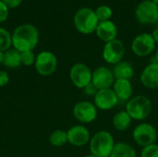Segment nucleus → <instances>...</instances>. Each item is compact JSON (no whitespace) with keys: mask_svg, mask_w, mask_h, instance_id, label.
Instances as JSON below:
<instances>
[{"mask_svg":"<svg viewBox=\"0 0 158 157\" xmlns=\"http://www.w3.org/2000/svg\"><path fill=\"white\" fill-rule=\"evenodd\" d=\"M11 35L13 48L20 53L32 51L39 41L38 30L31 24H22L18 26Z\"/></svg>","mask_w":158,"mask_h":157,"instance_id":"nucleus-1","label":"nucleus"},{"mask_svg":"<svg viewBox=\"0 0 158 157\" xmlns=\"http://www.w3.org/2000/svg\"><path fill=\"white\" fill-rule=\"evenodd\" d=\"M115 145L113 135L106 130L97 131L91 137L89 142L90 152L96 157H110Z\"/></svg>","mask_w":158,"mask_h":157,"instance_id":"nucleus-2","label":"nucleus"},{"mask_svg":"<svg viewBox=\"0 0 158 157\" xmlns=\"http://www.w3.org/2000/svg\"><path fill=\"white\" fill-rule=\"evenodd\" d=\"M152 101L145 95L139 94L131 98L126 104L125 111L130 115L132 120L143 121L152 113Z\"/></svg>","mask_w":158,"mask_h":157,"instance_id":"nucleus-3","label":"nucleus"},{"mask_svg":"<svg viewBox=\"0 0 158 157\" xmlns=\"http://www.w3.org/2000/svg\"><path fill=\"white\" fill-rule=\"evenodd\" d=\"M76 30L82 34H91L95 32L99 24V20L95 15V11L89 7L79 9L73 18Z\"/></svg>","mask_w":158,"mask_h":157,"instance_id":"nucleus-4","label":"nucleus"},{"mask_svg":"<svg viewBox=\"0 0 158 157\" xmlns=\"http://www.w3.org/2000/svg\"><path fill=\"white\" fill-rule=\"evenodd\" d=\"M133 141L141 147H146L156 143L158 133L155 126L150 123L143 122L137 125L132 131Z\"/></svg>","mask_w":158,"mask_h":157,"instance_id":"nucleus-5","label":"nucleus"},{"mask_svg":"<svg viewBox=\"0 0 158 157\" xmlns=\"http://www.w3.org/2000/svg\"><path fill=\"white\" fill-rule=\"evenodd\" d=\"M137 20L144 25L154 24L158 21V5L153 0L142 1L135 9Z\"/></svg>","mask_w":158,"mask_h":157,"instance_id":"nucleus-6","label":"nucleus"},{"mask_svg":"<svg viewBox=\"0 0 158 157\" xmlns=\"http://www.w3.org/2000/svg\"><path fill=\"white\" fill-rule=\"evenodd\" d=\"M34 67L38 74L44 77L51 76L57 68V58L50 51H43L36 56Z\"/></svg>","mask_w":158,"mask_h":157,"instance_id":"nucleus-7","label":"nucleus"},{"mask_svg":"<svg viewBox=\"0 0 158 157\" xmlns=\"http://www.w3.org/2000/svg\"><path fill=\"white\" fill-rule=\"evenodd\" d=\"M72 113L75 119H77L80 123L90 124L97 118L98 109L92 102L81 101L75 104Z\"/></svg>","mask_w":158,"mask_h":157,"instance_id":"nucleus-8","label":"nucleus"},{"mask_svg":"<svg viewBox=\"0 0 158 157\" xmlns=\"http://www.w3.org/2000/svg\"><path fill=\"white\" fill-rule=\"evenodd\" d=\"M156 42L152 33L143 32L137 35L131 42V51L140 57L150 56L156 49Z\"/></svg>","mask_w":158,"mask_h":157,"instance_id":"nucleus-9","label":"nucleus"},{"mask_svg":"<svg viewBox=\"0 0 158 157\" xmlns=\"http://www.w3.org/2000/svg\"><path fill=\"white\" fill-rule=\"evenodd\" d=\"M92 69L83 63L74 64L69 70V79L72 84L79 89H84L92 82Z\"/></svg>","mask_w":158,"mask_h":157,"instance_id":"nucleus-10","label":"nucleus"},{"mask_svg":"<svg viewBox=\"0 0 158 157\" xmlns=\"http://www.w3.org/2000/svg\"><path fill=\"white\" fill-rule=\"evenodd\" d=\"M125 55L124 43L118 40L115 39L108 43H106L103 48L102 56L104 60L111 65H116L122 61Z\"/></svg>","mask_w":158,"mask_h":157,"instance_id":"nucleus-11","label":"nucleus"},{"mask_svg":"<svg viewBox=\"0 0 158 157\" xmlns=\"http://www.w3.org/2000/svg\"><path fill=\"white\" fill-rule=\"evenodd\" d=\"M115 81L116 79L114 77L112 69L105 66L97 67L94 70H93L92 82L98 90L112 88Z\"/></svg>","mask_w":158,"mask_h":157,"instance_id":"nucleus-12","label":"nucleus"},{"mask_svg":"<svg viewBox=\"0 0 158 157\" xmlns=\"http://www.w3.org/2000/svg\"><path fill=\"white\" fill-rule=\"evenodd\" d=\"M118 99L113 89L99 90L94 97V104L98 110L108 111L113 109L118 103Z\"/></svg>","mask_w":158,"mask_h":157,"instance_id":"nucleus-13","label":"nucleus"},{"mask_svg":"<svg viewBox=\"0 0 158 157\" xmlns=\"http://www.w3.org/2000/svg\"><path fill=\"white\" fill-rule=\"evenodd\" d=\"M68 143L75 147H82L89 143L91 140V134L89 130L83 125H75L69 129Z\"/></svg>","mask_w":158,"mask_h":157,"instance_id":"nucleus-14","label":"nucleus"},{"mask_svg":"<svg viewBox=\"0 0 158 157\" xmlns=\"http://www.w3.org/2000/svg\"><path fill=\"white\" fill-rule=\"evenodd\" d=\"M140 81L142 84L148 89H158V63L151 62L141 73Z\"/></svg>","mask_w":158,"mask_h":157,"instance_id":"nucleus-15","label":"nucleus"},{"mask_svg":"<svg viewBox=\"0 0 158 157\" xmlns=\"http://www.w3.org/2000/svg\"><path fill=\"white\" fill-rule=\"evenodd\" d=\"M95 33L101 41L108 43L117 39L118 27L112 20L100 21L96 28Z\"/></svg>","mask_w":158,"mask_h":157,"instance_id":"nucleus-16","label":"nucleus"},{"mask_svg":"<svg viewBox=\"0 0 158 157\" xmlns=\"http://www.w3.org/2000/svg\"><path fill=\"white\" fill-rule=\"evenodd\" d=\"M118 101H129L133 97V86L130 80H116L113 87Z\"/></svg>","mask_w":158,"mask_h":157,"instance_id":"nucleus-17","label":"nucleus"},{"mask_svg":"<svg viewBox=\"0 0 158 157\" xmlns=\"http://www.w3.org/2000/svg\"><path fill=\"white\" fill-rule=\"evenodd\" d=\"M116 80H131L134 77L135 70L133 66L128 61H120L114 65L112 69Z\"/></svg>","mask_w":158,"mask_h":157,"instance_id":"nucleus-18","label":"nucleus"},{"mask_svg":"<svg viewBox=\"0 0 158 157\" xmlns=\"http://www.w3.org/2000/svg\"><path fill=\"white\" fill-rule=\"evenodd\" d=\"M131 118L130 115L124 110L116 113L112 119V124L115 130L118 131H125L130 129L131 125Z\"/></svg>","mask_w":158,"mask_h":157,"instance_id":"nucleus-19","label":"nucleus"},{"mask_svg":"<svg viewBox=\"0 0 158 157\" xmlns=\"http://www.w3.org/2000/svg\"><path fill=\"white\" fill-rule=\"evenodd\" d=\"M3 65L8 68H17L21 65L20 52L15 48H9L4 52Z\"/></svg>","mask_w":158,"mask_h":157,"instance_id":"nucleus-20","label":"nucleus"},{"mask_svg":"<svg viewBox=\"0 0 158 157\" xmlns=\"http://www.w3.org/2000/svg\"><path fill=\"white\" fill-rule=\"evenodd\" d=\"M110 157H137V154L131 144L121 142L116 143Z\"/></svg>","mask_w":158,"mask_h":157,"instance_id":"nucleus-21","label":"nucleus"},{"mask_svg":"<svg viewBox=\"0 0 158 157\" xmlns=\"http://www.w3.org/2000/svg\"><path fill=\"white\" fill-rule=\"evenodd\" d=\"M49 143L55 147H61L68 143L67 131L62 130H56L53 131L49 136Z\"/></svg>","mask_w":158,"mask_h":157,"instance_id":"nucleus-22","label":"nucleus"},{"mask_svg":"<svg viewBox=\"0 0 158 157\" xmlns=\"http://www.w3.org/2000/svg\"><path fill=\"white\" fill-rule=\"evenodd\" d=\"M12 45V35L6 29L0 27V51L6 52Z\"/></svg>","mask_w":158,"mask_h":157,"instance_id":"nucleus-23","label":"nucleus"},{"mask_svg":"<svg viewBox=\"0 0 158 157\" xmlns=\"http://www.w3.org/2000/svg\"><path fill=\"white\" fill-rule=\"evenodd\" d=\"M95 15H96L99 22L100 21H106V20H110V19L112 18L113 11H112L110 6H106V5H102L96 8Z\"/></svg>","mask_w":158,"mask_h":157,"instance_id":"nucleus-24","label":"nucleus"},{"mask_svg":"<svg viewBox=\"0 0 158 157\" xmlns=\"http://www.w3.org/2000/svg\"><path fill=\"white\" fill-rule=\"evenodd\" d=\"M21 65L23 66H31L34 65L36 56L32 51H25L20 53Z\"/></svg>","mask_w":158,"mask_h":157,"instance_id":"nucleus-25","label":"nucleus"},{"mask_svg":"<svg viewBox=\"0 0 158 157\" xmlns=\"http://www.w3.org/2000/svg\"><path fill=\"white\" fill-rule=\"evenodd\" d=\"M141 157H158V144L155 143L143 147L141 152Z\"/></svg>","mask_w":158,"mask_h":157,"instance_id":"nucleus-26","label":"nucleus"},{"mask_svg":"<svg viewBox=\"0 0 158 157\" xmlns=\"http://www.w3.org/2000/svg\"><path fill=\"white\" fill-rule=\"evenodd\" d=\"M83 90V93L86 94V95H88V96H93V97H94V95L97 93V92L99 91L95 86H94V84L93 83V82H91V83H89L84 89H82Z\"/></svg>","mask_w":158,"mask_h":157,"instance_id":"nucleus-27","label":"nucleus"},{"mask_svg":"<svg viewBox=\"0 0 158 157\" xmlns=\"http://www.w3.org/2000/svg\"><path fill=\"white\" fill-rule=\"evenodd\" d=\"M8 16V7L0 0V23L4 22Z\"/></svg>","mask_w":158,"mask_h":157,"instance_id":"nucleus-28","label":"nucleus"},{"mask_svg":"<svg viewBox=\"0 0 158 157\" xmlns=\"http://www.w3.org/2000/svg\"><path fill=\"white\" fill-rule=\"evenodd\" d=\"M9 82V76L6 71L0 70V87L6 86Z\"/></svg>","mask_w":158,"mask_h":157,"instance_id":"nucleus-29","label":"nucleus"},{"mask_svg":"<svg viewBox=\"0 0 158 157\" xmlns=\"http://www.w3.org/2000/svg\"><path fill=\"white\" fill-rule=\"evenodd\" d=\"M8 8H15L18 7L20 4L22 0H1Z\"/></svg>","mask_w":158,"mask_h":157,"instance_id":"nucleus-30","label":"nucleus"},{"mask_svg":"<svg viewBox=\"0 0 158 157\" xmlns=\"http://www.w3.org/2000/svg\"><path fill=\"white\" fill-rule=\"evenodd\" d=\"M152 36H153V38H154V40H155L156 43L158 44V28L155 29V30L153 31V32H152Z\"/></svg>","mask_w":158,"mask_h":157,"instance_id":"nucleus-31","label":"nucleus"},{"mask_svg":"<svg viewBox=\"0 0 158 157\" xmlns=\"http://www.w3.org/2000/svg\"><path fill=\"white\" fill-rule=\"evenodd\" d=\"M3 60H4V52L0 51V65L3 64Z\"/></svg>","mask_w":158,"mask_h":157,"instance_id":"nucleus-32","label":"nucleus"},{"mask_svg":"<svg viewBox=\"0 0 158 157\" xmlns=\"http://www.w3.org/2000/svg\"><path fill=\"white\" fill-rule=\"evenodd\" d=\"M154 62H156L158 63V48L157 50H156V56H155V61Z\"/></svg>","mask_w":158,"mask_h":157,"instance_id":"nucleus-33","label":"nucleus"},{"mask_svg":"<svg viewBox=\"0 0 158 157\" xmlns=\"http://www.w3.org/2000/svg\"><path fill=\"white\" fill-rule=\"evenodd\" d=\"M84 157H96V156H95V155H92V154L90 153L89 155H85V156H84Z\"/></svg>","mask_w":158,"mask_h":157,"instance_id":"nucleus-34","label":"nucleus"},{"mask_svg":"<svg viewBox=\"0 0 158 157\" xmlns=\"http://www.w3.org/2000/svg\"><path fill=\"white\" fill-rule=\"evenodd\" d=\"M153 1H154L155 3H156V4H157V5H158V0H153Z\"/></svg>","mask_w":158,"mask_h":157,"instance_id":"nucleus-35","label":"nucleus"}]
</instances>
